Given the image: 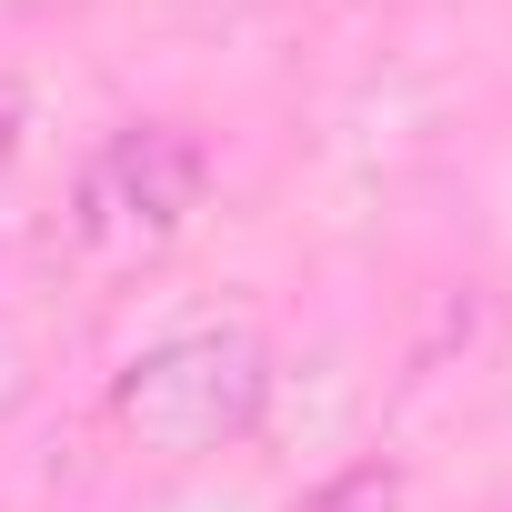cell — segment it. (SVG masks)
<instances>
[{
	"mask_svg": "<svg viewBox=\"0 0 512 512\" xmlns=\"http://www.w3.org/2000/svg\"><path fill=\"white\" fill-rule=\"evenodd\" d=\"M272 412V342L251 322H191V332H161L151 352L121 362L111 382V422L161 452V462H201V452H231L251 442Z\"/></svg>",
	"mask_w": 512,
	"mask_h": 512,
	"instance_id": "obj_1",
	"label": "cell"
},
{
	"mask_svg": "<svg viewBox=\"0 0 512 512\" xmlns=\"http://www.w3.org/2000/svg\"><path fill=\"white\" fill-rule=\"evenodd\" d=\"M201 191H211V151L191 121H121L71 181V241L91 262H141L191 231Z\"/></svg>",
	"mask_w": 512,
	"mask_h": 512,
	"instance_id": "obj_2",
	"label": "cell"
},
{
	"mask_svg": "<svg viewBox=\"0 0 512 512\" xmlns=\"http://www.w3.org/2000/svg\"><path fill=\"white\" fill-rule=\"evenodd\" d=\"M292 512H402V462H352V472L312 482Z\"/></svg>",
	"mask_w": 512,
	"mask_h": 512,
	"instance_id": "obj_3",
	"label": "cell"
},
{
	"mask_svg": "<svg viewBox=\"0 0 512 512\" xmlns=\"http://www.w3.org/2000/svg\"><path fill=\"white\" fill-rule=\"evenodd\" d=\"M11 151H21V91L0 81V161H11Z\"/></svg>",
	"mask_w": 512,
	"mask_h": 512,
	"instance_id": "obj_4",
	"label": "cell"
}]
</instances>
